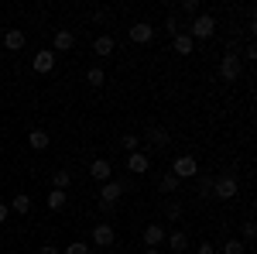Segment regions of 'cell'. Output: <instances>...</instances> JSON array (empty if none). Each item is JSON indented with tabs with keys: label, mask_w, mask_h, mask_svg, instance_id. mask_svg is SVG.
<instances>
[{
	"label": "cell",
	"mask_w": 257,
	"mask_h": 254,
	"mask_svg": "<svg viewBox=\"0 0 257 254\" xmlns=\"http://www.w3.org/2000/svg\"><path fill=\"white\" fill-rule=\"evenodd\" d=\"M185 35H189L192 41H209L213 35H216V18H213V14H196Z\"/></svg>",
	"instance_id": "6da1fadb"
},
{
	"label": "cell",
	"mask_w": 257,
	"mask_h": 254,
	"mask_svg": "<svg viewBox=\"0 0 257 254\" xmlns=\"http://www.w3.org/2000/svg\"><path fill=\"white\" fill-rule=\"evenodd\" d=\"M219 76L226 82H237L243 76V59H240V48H226V55L219 59Z\"/></svg>",
	"instance_id": "7a4b0ae2"
},
{
	"label": "cell",
	"mask_w": 257,
	"mask_h": 254,
	"mask_svg": "<svg viewBox=\"0 0 257 254\" xmlns=\"http://www.w3.org/2000/svg\"><path fill=\"white\" fill-rule=\"evenodd\" d=\"M123 193H134V182H131V179H110V182L99 186V199H103V203H113V206H117V199Z\"/></svg>",
	"instance_id": "3957f363"
},
{
	"label": "cell",
	"mask_w": 257,
	"mask_h": 254,
	"mask_svg": "<svg viewBox=\"0 0 257 254\" xmlns=\"http://www.w3.org/2000/svg\"><path fill=\"white\" fill-rule=\"evenodd\" d=\"M172 176L182 182V179H196L199 176V161L192 155H178L175 161H172Z\"/></svg>",
	"instance_id": "277c9868"
},
{
	"label": "cell",
	"mask_w": 257,
	"mask_h": 254,
	"mask_svg": "<svg viewBox=\"0 0 257 254\" xmlns=\"http://www.w3.org/2000/svg\"><path fill=\"white\" fill-rule=\"evenodd\" d=\"M237 193H240L237 176H219V179H213V196H216V199H233Z\"/></svg>",
	"instance_id": "5b68a950"
},
{
	"label": "cell",
	"mask_w": 257,
	"mask_h": 254,
	"mask_svg": "<svg viewBox=\"0 0 257 254\" xmlns=\"http://www.w3.org/2000/svg\"><path fill=\"white\" fill-rule=\"evenodd\" d=\"M55 62H59V55H55V52H52V48H41L38 55H35V59H31V69H35V72H38V76H48V72H52V69H55Z\"/></svg>",
	"instance_id": "8992f818"
},
{
	"label": "cell",
	"mask_w": 257,
	"mask_h": 254,
	"mask_svg": "<svg viewBox=\"0 0 257 254\" xmlns=\"http://www.w3.org/2000/svg\"><path fill=\"white\" fill-rule=\"evenodd\" d=\"M127 38L134 41V45H148V41L155 38V24H148V21L131 24V28H127Z\"/></svg>",
	"instance_id": "52a82bcc"
},
{
	"label": "cell",
	"mask_w": 257,
	"mask_h": 254,
	"mask_svg": "<svg viewBox=\"0 0 257 254\" xmlns=\"http://www.w3.org/2000/svg\"><path fill=\"white\" fill-rule=\"evenodd\" d=\"M89 240H93L96 247H113L117 234H113V227H110V223H96V227H93V234H89Z\"/></svg>",
	"instance_id": "ba28073f"
},
{
	"label": "cell",
	"mask_w": 257,
	"mask_h": 254,
	"mask_svg": "<svg viewBox=\"0 0 257 254\" xmlns=\"http://www.w3.org/2000/svg\"><path fill=\"white\" fill-rule=\"evenodd\" d=\"M72 48H76V35H72L69 28H59L55 38H52V52L59 55V52H72Z\"/></svg>",
	"instance_id": "9c48e42d"
},
{
	"label": "cell",
	"mask_w": 257,
	"mask_h": 254,
	"mask_svg": "<svg viewBox=\"0 0 257 254\" xmlns=\"http://www.w3.org/2000/svg\"><path fill=\"white\" fill-rule=\"evenodd\" d=\"M148 168H151V158L144 155V151H131V155H127V172H131V176H144Z\"/></svg>",
	"instance_id": "30bf717a"
},
{
	"label": "cell",
	"mask_w": 257,
	"mask_h": 254,
	"mask_svg": "<svg viewBox=\"0 0 257 254\" xmlns=\"http://www.w3.org/2000/svg\"><path fill=\"white\" fill-rule=\"evenodd\" d=\"M165 227H161V223H148V227H144V247H161V244H165Z\"/></svg>",
	"instance_id": "8fae6325"
},
{
	"label": "cell",
	"mask_w": 257,
	"mask_h": 254,
	"mask_svg": "<svg viewBox=\"0 0 257 254\" xmlns=\"http://www.w3.org/2000/svg\"><path fill=\"white\" fill-rule=\"evenodd\" d=\"M89 176L96 179V182H110V179H113V165H110L106 158H96V161L89 165Z\"/></svg>",
	"instance_id": "7c38bea8"
},
{
	"label": "cell",
	"mask_w": 257,
	"mask_h": 254,
	"mask_svg": "<svg viewBox=\"0 0 257 254\" xmlns=\"http://www.w3.org/2000/svg\"><path fill=\"white\" fill-rule=\"evenodd\" d=\"M0 41H4V45H7L11 52H21V48H24V31H21V28H7Z\"/></svg>",
	"instance_id": "4fadbf2b"
},
{
	"label": "cell",
	"mask_w": 257,
	"mask_h": 254,
	"mask_svg": "<svg viewBox=\"0 0 257 254\" xmlns=\"http://www.w3.org/2000/svg\"><path fill=\"white\" fill-rule=\"evenodd\" d=\"M172 48H175V55H192V52H196V41L182 31V35H175V38H172Z\"/></svg>",
	"instance_id": "5bb4252c"
},
{
	"label": "cell",
	"mask_w": 257,
	"mask_h": 254,
	"mask_svg": "<svg viewBox=\"0 0 257 254\" xmlns=\"http://www.w3.org/2000/svg\"><path fill=\"white\" fill-rule=\"evenodd\" d=\"M7 206H11L18 216H28V213H31V196H28V193H18L11 203H7Z\"/></svg>",
	"instance_id": "9a60e30c"
},
{
	"label": "cell",
	"mask_w": 257,
	"mask_h": 254,
	"mask_svg": "<svg viewBox=\"0 0 257 254\" xmlns=\"http://www.w3.org/2000/svg\"><path fill=\"white\" fill-rule=\"evenodd\" d=\"M165 244H168V247H172L175 254H185V251H189V237L182 234V230H175V234H168V237H165Z\"/></svg>",
	"instance_id": "2e32d148"
},
{
	"label": "cell",
	"mask_w": 257,
	"mask_h": 254,
	"mask_svg": "<svg viewBox=\"0 0 257 254\" xmlns=\"http://www.w3.org/2000/svg\"><path fill=\"white\" fill-rule=\"evenodd\" d=\"M65 203H69V193H65V189H52V193L45 196V206H48V210H62Z\"/></svg>",
	"instance_id": "e0dca14e"
},
{
	"label": "cell",
	"mask_w": 257,
	"mask_h": 254,
	"mask_svg": "<svg viewBox=\"0 0 257 254\" xmlns=\"http://www.w3.org/2000/svg\"><path fill=\"white\" fill-rule=\"evenodd\" d=\"M28 144H31V148H35V151H45V148H48V144H52V137L45 134V131H41V127H35V131H31V134H28Z\"/></svg>",
	"instance_id": "ac0fdd59"
},
{
	"label": "cell",
	"mask_w": 257,
	"mask_h": 254,
	"mask_svg": "<svg viewBox=\"0 0 257 254\" xmlns=\"http://www.w3.org/2000/svg\"><path fill=\"white\" fill-rule=\"evenodd\" d=\"M113 48H117V41L110 38V35H99V38L93 41V52H96L99 59H103V55H110V52H113Z\"/></svg>",
	"instance_id": "d6986e66"
},
{
	"label": "cell",
	"mask_w": 257,
	"mask_h": 254,
	"mask_svg": "<svg viewBox=\"0 0 257 254\" xmlns=\"http://www.w3.org/2000/svg\"><path fill=\"white\" fill-rule=\"evenodd\" d=\"M148 141H151L155 148H165L172 137H168V131H165V127H151V131H148Z\"/></svg>",
	"instance_id": "ffe728a7"
},
{
	"label": "cell",
	"mask_w": 257,
	"mask_h": 254,
	"mask_svg": "<svg viewBox=\"0 0 257 254\" xmlns=\"http://www.w3.org/2000/svg\"><path fill=\"white\" fill-rule=\"evenodd\" d=\"M196 193L202 199H209L213 196V176H196Z\"/></svg>",
	"instance_id": "44dd1931"
},
{
	"label": "cell",
	"mask_w": 257,
	"mask_h": 254,
	"mask_svg": "<svg viewBox=\"0 0 257 254\" xmlns=\"http://www.w3.org/2000/svg\"><path fill=\"white\" fill-rule=\"evenodd\" d=\"M52 186H55V189H69V186H72V172H69V168H59V172L52 176Z\"/></svg>",
	"instance_id": "7402d4cb"
},
{
	"label": "cell",
	"mask_w": 257,
	"mask_h": 254,
	"mask_svg": "<svg viewBox=\"0 0 257 254\" xmlns=\"http://www.w3.org/2000/svg\"><path fill=\"white\" fill-rule=\"evenodd\" d=\"M86 82H89V86H103V82H106V76H103V69H99V65H93V69H89V72H86Z\"/></svg>",
	"instance_id": "603a6c76"
},
{
	"label": "cell",
	"mask_w": 257,
	"mask_h": 254,
	"mask_svg": "<svg viewBox=\"0 0 257 254\" xmlns=\"http://www.w3.org/2000/svg\"><path fill=\"white\" fill-rule=\"evenodd\" d=\"M62 254H93V247L86 240H72L69 247H62Z\"/></svg>",
	"instance_id": "cb8c5ba5"
},
{
	"label": "cell",
	"mask_w": 257,
	"mask_h": 254,
	"mask_svg": "<svg viewBox=\"0 0 257 254\" xmlns=\"http://www.w3.org/2000/svg\"><path fill=\"white\" fill-rule=\"evenodd\" d=\"M243 251H247V244L237 240V237H230V240L223 244V254H243Z\"/></svg>",
	"instance_id": "d4e9b609"
},
{
	"label": "cell",
	"mask_w": 257,
	"mask_h": 254,
	"mask_svg": "<svg viewBox=\"0 0 257 254\" xmlns=\"http://www.w3.org/2000/svg\"><path fill=\"white\" fill-rule=\"evenodd\" d=\"M158 186H161V193H175V189H178V179L172 176V172H168V176H161Z\"/></svg>",
	"instance_id": "484cf974"
},
{
	"label": "cell",
	"mask_w": 257,
	"mask_h": 254,
	"mask_svg": "<svg viewBox=\"0 0 257 254\" xmlns=\"http://www.w3.org/2000/svg\"><path fill=\"white\" fill-rule=\"evenodd\" d=\"M165 31H168L172 38H175V35H182V24H178L175 14H168V18H165Z\"/></svg>",
	"instance_id": "4316f807"
},
{
	"label": "cell",
	"mask_w": 257,
	"mask_h": 254,
	"mask_svg": "<svg viewBox=\"0 0 257 254\" xmlns=\"http://www.w3.org/2000/svg\"><path fill=\"white\" fill-rule=\"evenodd\" d=\"M165 216L168 220H182V203H165Z\"/></svg>",
	"instance_id": "83f0119b"
},
{
	"label": "cell",
	"mask_w": 257,
	"mask_h": 254,
	"mask_svg": "<svg viewBox=\"0 0 257 254\" xmlns=\"http://www.w3.org/2000/svg\"><path fill=\"white\" fill-rule=\"evenodd\" d=\"M182 14H189V18L202 14V11H199V0H182Z\"/></svg>",
	"instance_id": "f1b7e54d"
},
{
	"label": "cell",
	"mask_w": 257,
	"mask_h": 254,
	"mask_svg": "<svg viewBox=\"0 0 257 254\" xmlns=\"http://www.w3.org/2000/svg\"><path fill=\"white\" fill-rule=\"evenodd\" d=\"M138 144H141V137H134V134H123V151L131 155V151H138Z\"/></svg>",
	"instance_id": "f546056e"
},
{
	"label": "cell",
	"mask_w": 257,
	"mask_h": 254,
	"mask_svg": "<svg viewBox=\"0 0 257 254\" xmlns=\"http://www.w3.org/2000/svg\"><path fill=\"white\" fill-rule=\"evenodd\" d=\"M254 234H257L254 220H247V223H243V244H250V240H254Z\"/></svg>",
	"instance_id": "4dcf8cb0"
},
{
	"label": "cell",
	"mask_w": 257,
	"mask_h": 254,
	"mask_svg": "<svg viewBox=\"0 0 257 254\" xmlns=\"http://www.w3.org/2000/svg\"><path fill=\"white\" fill-rule=\"evenodd\" d=\"M240 59H257V45H254V41H250V45L240 52Z\"/></svg>",
	"instance_id": "1f68e13d"
},
{
	"label": "cell",
	"mask_w": 257,
	"mask_h": 254,
	"mask_svg": "<svg viewBox=\"0 0 257 254\" xmlns=\"http://www.w3.org/2000/svg\"><path fill=\"white\" fill-rule=\"evenodd\" d=\"M38 254H62V247H55V244H45V247H38Z\"/></svg>",
	"instance_id": "d6a6232c"
},
{
	"label": "cell",
	"mask_w": 257,
	"mask_h": 254,
	"mask_svg": "<svg viewBox=\"0 0 257 254\" xmlns=\"http://www.w3.org/2000/svg\"><path fill=\"white\" fill-rule=\"evenodd\" d=\"M196 254H216V247H213V244H199Z\"/></svg>",
	"instance_id": "836d02e7"
},
{
	"label": "cell",
	"mask_w": 257,
	"mask_h": 254,
	"mask_svg": "<svg viewBox=\"0 0 257 254\" xmlns=\"http://www.w3.org/2000/svg\"><path fill=\"white\" fill-rule=\"evenodd\" d=\"M7 213H11V206H7V203H0V223H7Z\"/></svg>",
	"instance_id": "e575fe53"
},
{
	"label": "cell",
	"mask_w": 257,
	"mask_h": 254,
	"mask_svg": "<svg viewBox=\"0 0 257 254\" xmlns=\"http://www.w3.org/2000/svg\"><path fill=\"white\" fill-rule=\"evenodd\" d=\"M144 254H161V251L158 247H144Z\"/></svg>",
	"instance_id": "d590c367"
},
{
	"label": "cell",
	"mask_w": 257,
	"mask_h": 254,
	"mask_svg": "<svg viewBox=\"0 0 257 254\" xmlns=\"http://www.w3.org/2000/svg\"><path fill=\"white\" fill-rule=\"evenodd\" d=\"M0 38H4V31H0Z\"/></svg>",
	"instance_id": "8d00e7d4"
},
{
	"label": "cell",
	"mask_w": 257,
	"mask_h": 254,
	"mask_svg": "<svg viewBox=\"0 0 257 254\" xmlns=\"http://www.w3.org/2000/svg\"><path fill=\"white\" fill-rule=\"evenodd\" d=\"M0 72H4V65H0Z\"/></svg>",
	"instance_id": "74e56055"
}]
</instances>
